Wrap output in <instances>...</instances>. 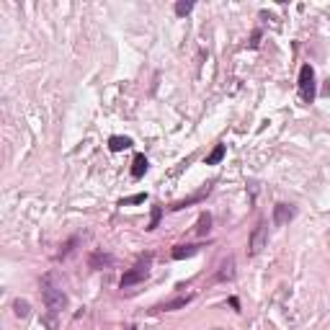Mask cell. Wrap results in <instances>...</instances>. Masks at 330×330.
I'll list each match as a JSON object with an SVG mask.
<instances>
[{"label":"cell","mask_w":330,"mask_h":330,"mask_svg":"<svg viewBox=\"0 0 330 330\" xmlns=\"http://www.w3.org/2000/svg\"><path fill=\"white\" fill-rule=\"evenodd\" d=\"M160 217H162V207H152V217H150V225H147V230H150V232L160 225Z\"/></svg>","instance_id":"18"},{"label":"cell","mask_w":330,"mask_h":330,"mask_svg":"<svg viewBox=\"0 0 330 330\" xmlns=\"http://www.w3.org/2000/svg\"><path fill=\"white\" fill-rule=\"evenodd\" d=\"M266 243H268V227H266V222H258L248 240V255H258L266 248Z\"/></svg>","instance_id":"4"},{"label":"cell","mask_w":330,"mask_h":330,"mask_svg":"<svg viewBox=\"0 0 330 330\" xmlns=\"http://www.w3.org/2000/svg\"><path fill=\"white\" fill-rule=\"evenodd\" d=\"M297 90H299V101H302L304 106H309V103L315 101V96H317V85H315V70H312V65H307V62L299 67Z\"/></svg>","instance_id":"1"},{"label":"cell","mask_w":330,"mask_h":330,"mask_svg":"<svg viewBox=\"0 0 330 330\" xmlns=\"http://www.w3.org/2000/svg\"><path fill=\"white\" fill-rule=\"evenodd\" d=\"M150 263H152V253H147L139 263H134L129 271H124V276H121L119 286H121V289H129V286H134V284L144 281V279L150 276Z\"/></svg>","instance_id":"2"},{"label":"cell","mask_w":330,"mask_h":330,"mask_svg":"<svg viewBox=\"0 0 330 330\" xmlns=\"http://www.w3.org/2000/svg\"><path fill=\"white\" fill-rule=\"evenodd\" d=\"M258 39H261V31H253V39H250V47H253V49L258 47Z\"/></svg>","instance_id":"20"},{"label":"cell","mask_w":330,"mask_h":330,"mask_svg":"<svg viewBox=\"0 0 330 330\" xmlns=\"http://www.w3.org/2000/svg\"><path fill=\"white\" fill-rule=\"evenodd\" d=\"M294 217H297V207H291V204H276L273 207V225L276 227H286Z\"/></svg>","instance_id":"5"},{"label":"cell","mask_w":330,"mask_h":330,"mask_svg":"<svg viewBox=\"0 0 330 330\" xmlns=\"http://www.w3.org/2000/svg\"><path fill=\"white\" fill-rule=\"evenodd\" d=\"M147 168H150V162H147V157L139 152V155H134V160H132V178H142L144 173H147Z\"/></svg>","instance_id":"9"},{"label":"cell","mask_w":330,"mask_h":330,"mask_svg":"<svg viewBox=\"0 0 330 330\" xmlns=\"http://www.w3.org/2000/svg\"><path fill=\"white\" fill-rule=\"evenodd\" d=\"M13 312H16V317H29L31 315V304L26 299H16L13 302Z\"/></svg>","instance_id":"16"},{"label":"cell","mask_w":330,"mask_h":330,"mask_svg":"<svg viewBox=\"0 0 330 330\" xmlns=\"http://www.w3.org/2000/svg\"><path fill=\"white\" fill-rule=\"evenodd\" d=\"M199 248H201V245H176V248L171 250V255H173L176 261H184V258L196 255V253H199Z\"/></svg>","instance_id":"10"},{"label":"cell","mask_w":330,"mask_h":330,"mask_svg":"<svg viewBox=\"0 0 330 330\" xmlns=\"http://www.w3.org/2000/svg\"><path fill=\"white\" fill-rule=\"evenodd\" d=\"M42 297H44L47 309H49V312H54V315H60V312L67 307V294H65L62 289L52 286L49 281H44V286H42Z\"/></svg>","instance_id":"3"},{"label":"cell","mask_w":330,"mask_h":330,"mask_svg":"<svg viewBox=\"0 0 330 330\" xmlns=\"http://www.w3.org/2000/svg\"><path fill=\"white\" fill-rule=\"evenodd\" d=\"M78 243H80V237H78V235H75V237H70V240H67V243L60 248V253H57V261H67V258L75 253V245H78Z\"/></svg>","instance_id":"14"},{"label":"cell","mask_w":330,"mask_h":330,"mask_svg":"<svg viewBox=\"0 0 330 330\" xmlns=\"http://www.w3.org/2000/svg\"><path fill=\"white\" fill-rule=\"evenodd\" d=\"M111 263H114V258H111L108 253L96 250V253H90V255H88V266H90V268H96V271H98V268H103V266H111Z\"/></svg>","instance_id":"8"},{"label":"cell","mask_w":330,"mask_h":330,"mask_svg":"<svg viewBox=\"0 0 330 330\" xmlns=\"http://www.w3.org/2000/svg\"><path fill=\"white\" fill-rule=\"evenodd\" d=\"M126 330H137V327H134V325H132V327H126Z\"/></svg>","instance_id":"22"},{"label":"cell","mask_w":330,"mask_h":330,"mask_svg":"<svg viewBox=\"0 0 330 330\" xmlns=\"http://www.w3.org/2000/svg\"><path fill=\"white\" fill-rule=\"evenodd\" d=\"M209 230H212V214L204 212V214L199 217V222H196V235H199V237H207Z\"/></svg>","instance_id":"13"},{"label":"cell","mask_w":330,"mask_h":330,"mask_svg":"<svg viewBox=\"0 0 330 330\" xmlns=\"http://www.w3.org/2000/svg\"><path fill=\"white\" fill-rule=\"evenodd\" d=\"M147 199V194H134V196H129V199H121L119 201V207H129V204H142Z\"/></svg>","instance_id":"19"},{"label":"cell","mask_w":330,"mask_h":330,"mask_svg":"<svg viewBox=\"0 0 330 330\" xmlns=\"http://www.w3.org/2000/svg\"><path fill=\"white\" fill-rule=\"evenodd\" d=\"M225 155H227L225 144H217V147L207 155V165H217V162H222V160H225Z\"/></svg>","instance_id":"15"},{"label":"cell","mask_w":330,"mask_h":330,"mask_svg":"<svg viewBox=\"0 0 330 330\" xmlns=\"http://www.w3.org/2000/svg\"><path fill=\"white\" fill-rule=\"evenodd\" d=\"M194 11V3H191V0H181V3H176V16H189Z\"/></svg>","instance_id":"17"},{"label":"cell","mask_w":330,"mask_h":330,"mask_svg":"<svg viewBox=\"0 0 330 330\" xmlns=\"http://www.w3.org/2000/svg\"><path fill=\"white\" fill-rule=\"evenodd\" d=\"M129 147H132V139L129 137H121V134L108 137V150L111 152H121V150H129Z\"/></svg>","instance_id":"11"},{"label":"cell","mask_w":330,"mask_h":330,"mask_svg":"<svg viewBox=\"0 0 330 330\" xmlns=\"http://www.w3.org/2000/svg\"><path fill=\"white\" fill-rule=\"evenodd\" d=\"M232 279H235V258L227 255V258L219 263V271H217L214 281H232Z\"/></svg>","instance_id":"7"},{"label":"cell","mask_w":330,"mask_h":330,"mask_svg":"<svg viewBox=\"0 0 330 330\" xmlns=\"http://www.w3.org/2000/svg\"><path fill=\"white\" fill-rule=\"evenodd\" d=\"M230 307H235V309H240V302H237V297H230Z\"/></svg>","instance_id":"21"},{"label":"cell","mask_w":330,"mask_h":330,"mask_svg":"<svg viewBox=\"0 0 330 330\" xmlns=\"http://www.w3.org/2000/svg\"><path fill=\"white\" fill-rule=\"evenodd\" d=\"M207 194H209V186H207V189H201L199 194H194V196L184 199V201H173V204H171V209H173V212H178V209H184V207H189V204H196V201H201Z\"/></svg>","instance_id":"12"},{"label":"cell","mask_w":330,"mask_h":330,"mask_svg":"<svg viewBox=\"0 0 330 330\" xmlns=\"http://www.w3.org/2000/svg\"><path fill=\"white\" fill-rule=\"evenodd\" d=\"M194 299V294H186V297H176V299H168V302H160L152 307V312H173V309H181L186 307L189 302Z\"/></svg>","instance_id":"6"}]
</instances>
